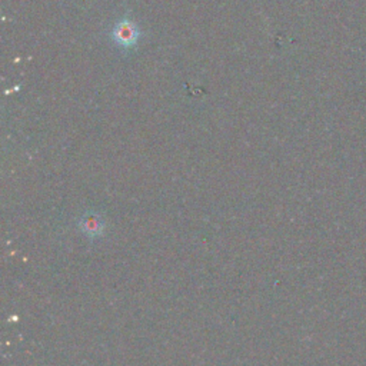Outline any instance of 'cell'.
<instances>
[{"mask_svg":"<svg viewBox=\"0 0 366 366\" xmlns=\"http://www.w3.org/2000/svg\"><path fill=\"white\" fill-rule=\"evenodd\" d=\"M113 37L119 44L132 46L137 40V29L132 21L123 20L116 26L113 31Z\"/></svg>","mask_w":366,"mask_h":366,"instance_id":"1","label":"cell"}]
</instances>
